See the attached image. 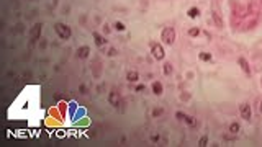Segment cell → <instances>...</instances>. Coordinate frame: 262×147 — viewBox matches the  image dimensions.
Masks as SVG:
<instances>
[{
    "instance_id": "6da1fadb",
    "label": "cell",
    "mask_w": 262,
    "mask_h": 147,
    "mask_svg": "<svg viewBox=\"0 0 262 147\" xmlns=\"http://www.w3.org/2000/svg\"><path fill=\"white\" fill-rule=\"evenodd\" d=\"M54 31L57 33V36H59L61 39H64V41L71 39V36H72V31H71V28H69L67 25L61 23V21L54 23Z\"/></svg>"
},
{
    "instance_id": "7a4b0ae2",
    "label": "cell",
    "mask_w": 262,
    "mask_h": 147,
    "mask_svg": "<svg viewBox=\"0 0 262 147\" xmlns=\"http://www.w3.org/2000/svg\"><path fill=\"white\" fill-rule=\"evenodd\" d=\"M149 49H151V54H152V57H154V59L162 61L164 57H165L162 44H159V43H156V41H151V43H149Z\"/></svg>"
},
{
    "instance_id": "3957f363",
    "label": "cell",
    "mask_w": 262,
    "mask_h": 147,
    "mask_svg": "<svg viewBox=\"0 0 262 147\" xmlns=\"http://www.w3.org/2000/svg\"><path fill=\"white\" fill-rule=\"evenodd\" d=\"M161 39L164 44L167 46H172L175 43V30L174 28H164L162 33H161Z\"/></svg>"
},
{
    "instance_id": "277c9868",
    "label": "cell",
    "mask_w": 262,
    "mask_h": 147,
    "mask_svg": "<svg viewBox=\"0 0 262 147\" xmlns=\"http://www.w3.org/2000/svg\"><path fill=\"white\" fill-rule=\"evenodd\" d=\"M108 103H110L113 108H118L121 105V97H120V92L117 88H112V92L108 93Z\"/></svg>"
},
{
    "instance_id": "5b68a950",
    "label": "cell",
    "mask_w": 262,
    "mask_h": 147,
    "mask_svg": "<svg viewBox=\"0 0 262 147\" xmlns=\"http://www.w3.org/2000/svg\"><path fill=\"white\" fill-rule=\"evenodd\" d=\"M41 31H43V25H41V23H36L35 26L31 28V31H30V41H31V44L36 43L38 39H40Z\"/></svg>"
},
{
    "instance_id": "8992f818",
    "label": "cell",
    "mask_w": 262,
    "mask_h": 147,
    "mask_svg": "<svg viewBox=\"0 0 262 147\" xmlns=\"http://www.w3.org/2000/svg\"><path fill=\"white\" fill-rule=\"evenodd\" d=\"M239 114H241V118L246 119V121L251 119V116H252L251 105H249V103H241V105H239Z\"/></svg>"
},
{
    "instance_id": "52a82bcc",
    "label": "cell",
    "mask_w": 262,
    "mask_h": 147,
    "mask_svg": "<svg viewBox=\"0 0 262 147\" xmlns=\"http://www.w3.org/2000/svg\"><path fill=\"white\" fill-rule=\"evenodd\" d=\"M88 56H90V48L88 46H80L77 49V57L79 59H87Z\"/></svg>"
},
{
    "instance_id": "ba28073f",
    "label": "cell",
    "mask_w": 262,
    "mask_h": 147,
    "mask_svg": "<svg viewBox=\"0 0 262 147\" xmlns=\"http://www.w3.org/2000/svg\"><path fill=\"white\" fill-rule=\"evenodd\" d=\"M238 64H239V67L242 69V72H244L246 75H251V67H249V64H247V61L244 59V57H239Z\"/></svg>"
},
{
    "instance_id": "9c48e42d",
    "label": "cell",
    "mask_w": 262,
    "mask_h": 147,
    "mask_svg": "<svg viewBox=\"0 0 262 147\" xmlns=\"http://www.w3.org/2000/svg\"><path fill=\"white\" fill-rule=\"evenodd\" d=\"M92 38H93V43L97 44L98 48H102V46H103V44L107 43V39H105V38L102 36L100 33H97V31H93V33H92Z\"/></svg>"
},
{
    "instance_id": "30bf717a",
    "label": "cell",
    "mask_w": 262,
    "mask_h": 147,
    "mask_svg": "<svg viewBox=\"0 0 262 147\" xmlns=\"http://www.w3.org/2000/svg\"><path fill=\"white\" fill-rule=\"evenodd\" d=\"M162 92H164V85L161 82H152V93L157 95V97H161Z\"/></svg>"
},
{
    "instance_id": "8fae6325",
    "label": "cell",
    "mask_w": 262,
    "mask_h": 147,
    "mask_svg": "<svg viewBox=\"0 0 262 147\" xmlns=\"http://www.w3.org/2000/svg\"><path fill=\"white\" fill-rule=\"evenodd\" d=\"M126 80H128V82H133V84H135V82H138V80H139V74L136 72V70H128V74H126Z\"/></svg>"
},
{
    "instance_id": "7c38bea8",
    "label": "cell",
    "mask_w": 262,
    "mask_h": 147,
    "mask_svg": "<svg viewBox=\"0 0 262 147\" xmlns=\"http://www.w3.org/2000/svg\"><path fill=\"white\" fill-rule=\"evenodd\" d=\"M187 16L192 18V20H195V18L200 16V10L197 8V7H192V8H188V11H187Z\"/></svg>"
},
{
    "instance_id": "4fadbf2b",
    "label": "cell",
    "mask_w": 262,
    "mask_h": 147,
    "mask_svg": "<svg viewBox=\"0 0 262 147\" xmlns=\"http://www.w3.org/2000/svg\"><path fill=\"white\" fill-rule=\"evenodd\" d=\"M162 70H164V74H165V75H170V74H172V70H174V69H172V64H170V62H164Z\"/></svg>"
},
{
    "instance_id": "5bb4252c",
    "label": "cell",
    "mask_w": 262,
    "mask_h": 147,
    "mask_svg": "<svg viewBox=\"0 0 262 147\" xmlns=\"http://www.w3.org/2000/svg\"><path fill=\"white\" fill-rule=\"evenodd\" d=\"M198 57H200V61H203V62H210V61L213 59L210 53H200V54H198Z\"/></svg>"
},
{
    "instance_id": "9a60e30c",
    "label": "cell",
    "mask_w": 262,
    "mask_h": 147,
    "mask_svg": "<svg viewBox=\"0 0 262 147\" xmlns=\"http://www.w3.org/2000/svg\"><path fill=\"white\" fill-rule=\"evenodd\" d=\"M239 129H241L239 123H231V124H229V132H233V134H238V132H239Z\"/></svg>"
},
{
    "instance_id": "2e32d148",
    "label": "cell",
    "mask_w": 262,
    "mask_h": 147,
    "mask_svg": "<svg viewBox=\"0 0 262 147\" xmlns=\"http://www.w3.org/2000/svg\"><path fill=\"white\" fill-rule=\"evenodd\" d=\"M213 20H215V23H216V26H218V28L223 26V21H221V18H220V15L216 13V11H213Z\"/></svg>"
},
{
    "instance_id": "e0dca14e",
    "label": "cell",
    "mask_w": 262,
    "mask_h": 147,
    "mask_svg": "<svg viewBox=\"0 0 262 147\" xmlns=\"http://www.w3.org/2000/svg\"><path fill=\"white\" fill-rule=\"evenodd\" d=\"M200 33H202V31H200L198 28H190V30H188V36H192V38L200 36Z\"/></svg>"
},
{
    "instance_id": "ac0fdd59",
    "label": "cell",
    "mask_w": 262,
    "mask_h": 147,
    "mask_svg": "<svg viewBox=\"0 0 262 147\" xmlns=\"http://www.w3.org/2000/svg\"><path fill=\"white\" fill-rule=\"evenodd\" d=\"M113 26H115V30H117V31H125V30H126V26H125L123 21H115Z\"/></svg>"
},
{
    "instance_id": "d6986e66",
    "label": "cell",
    "mask_w": 262,
    "mask_h": 147,
    "mask_svg": "<svg viewBox=\"0 0 262 147\" xmlns=\"http://www.w3.org/2000/svg\"><path fill=\"white\" fill-rule=\"evenodd\" d=\"M162 113H164L162 108H154V110H152V118H159V116H162Z\"/></svg>"
},
{
    "instance_id": "ffe728a7",
    "label": "cell",
    "mask_w": 262,
    "mask_h": 147,
    "mask_svg": "<svg viewBox=\"0 0 262 147\" xmlns=\"http://www.w3.org/2000/svg\"><path fill=\"white\" fill-rule=\"evenodd\" d=\"M183 121H185V123H187L188 126H195V118H193V116H188V114H187Z\"/></svg>"
},
{
    "instance_id": "44dd1931",
    "label": "cell",
    "mask_w": 262,
    "mask_h": 147,
    "mask_svg": "<svg viewBox=\"0 0 262 147\" xmlns=\"http://www.w3.org/2000/svg\"><path fill=\"white\" fill-rule=\"evenodd\" d=\"M198 145H200V147L208 145V137H207V136H202V137H200V140H198Z\"/></svg>"
},
{
    "instance_id": "7402d4cb",
    "label": "cell",
    "mask_w": 262,
    "mask_h": 147,
    "mask_svg": "<svg viewBox=\"0 0 262 147\" xmlns=\"http://www.w3.org/2000/svg\"><path fill=\"white\" fill-rule=\"evenodd\" d=\"M185 116H187L185 113H182V111H175V118H177L179 121H183V119H185Z\"/></svg>"
},
{
    "instance_id": "603a6c76",
    "label": "cell",
    "mask_w": 262,
    "mask_h": 147,
    "mask_svg": "<svg viewBox=\"0 0 262 147\" xmlns=\"http://www.w3.org/2000/svg\"><path fill=\"white\" fill-rule=\"evenodd\" d=\"M117 54H118V51L115 49V48H110V51H108V56L113 57V56H117Z\"/></svg>"
},
{
    "instance_id": "cb8c5ba5",
    "label": "cell",
    "mask_w": 262,
    "mask_h": 147,
    "mask_svg": "<svg viewBox=\"0 0 262 147\" xmlns=\"http://www.w3.org/2000/svg\"><path fill=\"white\" fill-rule=\"evenodd\" d=\"M144 88H146L144 85H136V88H135V92H143V90H144Z\"/></svg>"
},
{
    "instance_id": "d4e9b609",
    "label": "cell",
    "mask_w": 262,
    "mask_h": 147,
    "mask_svg": "<svg viewBox=\"0 0 262 147\" xmlns=\"http://www.w3.org/2000/svg\"><path fill=\"white\" fill-rule=\"evenodd\" d=\"M159 139H161V137L156 136V134H154V136H151V140H152V142H159Z\"/></svg>"
},
{
    "instance_id": "484cf974",
    "label": "cell",
    "mask_w": 262,
    "mask_h": 147,
    "mask_svg": "<svg viewBox=\"0 0 262 147\" xmlns=\"http://www.w3.org/2000/svg\"><path fill=\"white\" fill-rule=\"evenodd\" d=\"M80 93H84V95L87 93V87L85 85H80Z\"/></svg>"
},
{
    "instance_id": "4316f807",
    "label": "cell",
    "mask_w": 262,
    "mask_h": 147,
    "mask_svg": "<svg viewBox=\"0 0 262 147\" xmlns=\"http://www.w3.org/2000/svg\"><path fill=\"white\" fill-rule=\"evenodd\" d=\"M259 110H260V113H262V101H260V106H259Z\"/></svg>"
},
{
    "instance_id": "83f0119b",
    "label": "cell",
    "mask_w": 262,
    "mask_h": 147,
    "mask_svg": "<svg viewBox=\"0 0 262 147\" xmlns=\"http://www.w3.org/2000/svg\"><path fill=\"white\" fill-rule=\"evenodd\" d=\"M260 84H262V80H260Z\"/></svg>"
}]
</instances>
